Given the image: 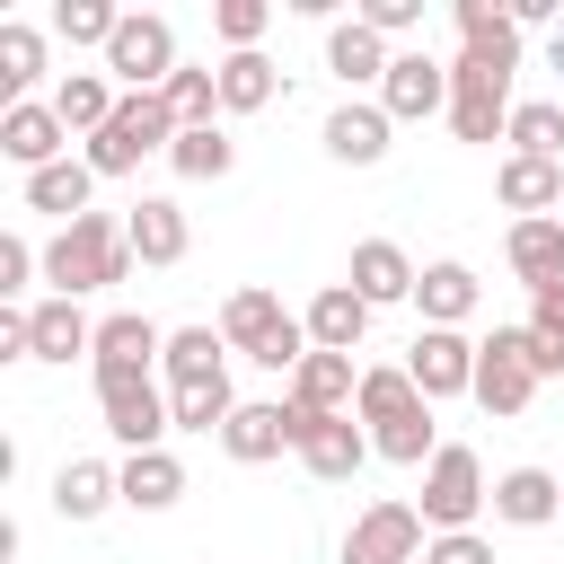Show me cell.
Returning a JSON list of instances; mask_svg holds the SVG:
<instances>
[{
	"label": "cell",
	"instance_id": "1",
	"mask_svg": "<svg viewBox=\"0 0 564 564\" xmlns=\"http://www.w3.org/2000/svg\"><path fill=\"white\" fill-rule=\"evenodd\" d=\"M352 414L370 423V449H379L388 467H432V458H441V441H432V397H423L405 370H361Z\"/></svg>",
	"mask_w": 564,
	"mask_h": 564
},
{
	"label": "cell",
	"instance_id": "2",
	"mask_svg": "<svg viewBox=\"0 0 564 564\" xmlns=\"http://www.w3.org/2000/svg\"><path fill=\"white\" fill-rule=\"evenodd\" d=\"M123 273H132V238H123L115 212H79V220L44 247V282H53V300L106 291V282H123Z\"/></svg>",
	"mask_w": 564,
	"mask_h": 564
},
{
	"label": "cell",
	"instance_id": "3",
	"mask_svg": "<svg viewBox=\"0 0 564 564\" xmlns=\"http://www.w3.org/2000/svg\"><path fill=\"white\" fill-rule=\"evenodd\" d=\"M220 344L247 352V361H264V370H300V361L317 352V344H308V317H291V308H282L273 291H256V282L220 300Z\"/></svg>",
	"mask_w": 564,
	"mask_h": 564
},
{
	"label": "cell",
	"instance_id": "4",
	"mask_svg": "<svg viewBox=\"0 0 564 564\" xmlns=\"http://www.w3.org/2000/svg\"><path fill=\"white\" fill-rule=\"evenodd\" d=\"M176 70H185V62H176V26H167L159 9H123L115 44H106V79H115L123 97H159Z\"/></svg>",
	"mask_w": 564,
	"mask_h": 564
},
{
	"label": "cell",
	"instance_id": "5",
	"mask_svg": "<svg viewBox=\"0 0 564 564\" xmlns=\"http://www.w3.org/2000/svg\"><path fill=\"white\" fill-rule=\"evenodd\" d=\"M485 502H494V485H485L476 449H467V441H441V458L423 467V502H414V511H423V529H432V538H458Z\"/></svg>",
	"mask_w": 564,
	"mask_h": 564
},
{
	"label": "cell",
	"instance_id": "6",
	"mask_svg": "<svg viewBox=\"0 0 564 564\" xmlns=\"http://www.w3.org/2000/svg\"><path fill=\"white\" fill-rule=\"evenodd\" d=\"M150 150H176V115H167V97H123V106H115V123H106L79 159H88L97 176H132Z\"/></svg>",
	"mask_w": 564,
	"mask_h": 564
},
{
	"label": "cell",
	"instance_id": "7",
	"mask_svg": "<svg viewBox=\"0 0 564 564\" xmlns=\"http://www.w3.org/2000/svg\"><path fill=\"white\" fill-rule=\"evenodd\" d=\"M282 414H291V449H300V467H308L317 485H352L361 458H379L352 414H308V405H291V397H282Z\"/></svg>",
	"mask_w": 564,
	"mask_h": 564
},
{
	"label": "cell",
	"instance_id": "8",
	"mask_svg": "<svg viewBox=\"0 0 564 564\" xmlns=\"http://www.w3.org/2000/svg\"><path fill=\"white\" fill-rule=\"evenodd\" d=\"M538 344H529V326H494L485 344H476V405L485 414H520L529 397H538Z\"/></svg>",
	"mask_w": 564,
	"mask_h": 564
},
{
	"label": "cell",
	"instance_id": "9",
	"mask_svg": "<svg viewBox=\"0 0 564 564\" xmlns=\"http://www.w3.org/2000/svg\"><path fill=\"white\" fill-rule=\"evenodd\" d=\"M97 414H106V432L141 458V449H167V432H176V414H167V397H159V379L150 370H115V379H97Z\"/></svg>",
	"mask_w": 564,
	"mask_h": 564
},
{
	"label": "cell",
	"instance_id": "10",
	"mask_svg": "<svg viewBox=\"0 0 564 564\" xmlns=\"http://www.w3.org/2000/svg\"><path fill=\"white\" fill-rule=\"evenodd\" d=\"M449 132L458 141H502L511 132V70L494 62H449Z\"/></svg>",
	"mask_w": 564,
	"mask_h": 564
},
{
	"label": "cell",
	"instance_id": "11",
	"mask_svg": "<svg viewBox=\"0 0 564 564\" xmlns=\"http://www.w3.org/2000/svg\"><path fill=\"white\" fill-rule=\"evenodd\" d=\"M423 511L414 502H370L352 529H344V564H423Z\"/></svg>",
	"mask_w": 564,
	"mask_h": 564
},
{
	"label": "cell",
	"instance_id": "12",
	"mask_svg": "<svg viewBox=\"0 0 564 564\" xmlns=\"http://www.w3.org/2000/svg\"><path fill=\"white\" fill-rule=\"evenodd\" d=\"M405 379L441 405V397H476V344L458 335V326H423L414 344H405Z\"/></svg>",
	"mask_w": 564,
	"mask_h": 564
},
{
	"label": "cell",
	"instance_id": "13",
	"mask_svg": "<svg viewBox=\"0 0 564 564\" xmlns=\"http://www.w3.org/2000/svg\"><path fill=\"white\" fill-rule=\"evenodd\" d=\"M379 106H388V123L449 115V62H432L423 44H414V53H397V62H388V79H379Z\"/></svg>",
	"mask_w": 564,
	"mask_h": 564
},
{
	"label": "cell",
	"instance_id": "14",
	"mask_svg": "<svg viewBox=\"0 0 564 564\" xmlns=\"http://www.w3.org/2000/svg\"><path fill=\"white\" fill-rule=\"evenodd\" d=\"M62 141H70V123L53 115V97H26V106H9V115H0V150H9L26 176H35V167H53V159H62Z\"/></svg>",
	"mask_w": 564,
	"mask_h": 564
},
{
	"label": "cell",
	"instance_id": "15",
	"mask_svg": "<svg viewBox=\"0 0 564 564\" xmlns=\"http://www.w3.org/2000/svg\"><path fill=\"white\" fill-rule=\"evenodd\" d=\"M388 106H361V97H344L335 115H326V159H344V167H379L388 159Z\"/></svg>",
	"mask_w": 564,
	"mask_h": 564
},
{
	"label": "cell",
	"instance_id": "16",
	"mask_svg": "<svg viewBox=\"0 0 564 564\" xmlns=\"http://www.w3.org/2000/svg\"><path fill=\"white\" fill-rule=\"evenodd\" d=\"M123 238H132L141 264H185V247H194V229H185V212H176L167 194H141V203L123 212Z\"/></svg>",
	"mask_w": 564,
	"mask_h": 564
},
{
	"label": "cell",
	"instance_id": "17",
	"mask_svg": "<svg viewBox=\"0 0 564 564\" xmlns=\"http://www.w3.org/2000/svg\"><path fill=\"white\" fill-rule=\"evenodd\" d=\"M344 282H352V291H361L370 308H388V300H414V282H423V273H414V256H405L397 238H361V247H352V273H344Z\"/></svg>",
	"mask_w": 564,
	"mask_h": 564
},
{
	"label": "cell",
	"instance_id": "18",
	"mask_svg": "<svg viewBox=\"0 0 564 564\" xmlns=\"http://www.w3.org/2000/svg\"><path fill=\"white\" fill-rule=\"evenodd\" d=\"M88 361H97V379H115V370H159V361H167V335L123 308V317H97V352H88Z\"/></svg>",
	"mask_w": 564,
	"mask_h": 564
},
{
	"label": "cell",
	"instance_id": "19",
	"mask_svg": "<svg viewBox=\"0 0 564 564\" xmlns=\"http://www.w3.org/2000/svg\"><path fill=\"white\" fill-rule=\"evenodd\" d=\"M476 300H485V282H476L458 256L423 264V282H414V308H423V326H467V317H476Z\"/></svg>",
	"mask_w": 564,
	"mask_h": 564
},
{
	"label": "cell",
	"instance_id": "20",
	"mask_svg": "<svg viewBox=\"0 0 564 564\" xmlns=\"http://www.w3.org/2000/svg\"><path fill=\"white\" fill-rule=\"evenodd\" d=\"M361 335H370V300H361L352 282H326V291L308 300V344H317V352H361Z\"/></svg>",
	"mask_w": 564,
	"mask_h": 564
},
{
	"label": "cell",
	"instance_id": "21",
	"mask_svg": "<svg viewBox=\"0 0 564 564\" xmlns=\"http://www.w3.org/2000/svg\"><path fill=\"white\" fill-rule=\"evenodd\" d=\"M352 397H361L352 352H308V361L291 370V405H308V414H352Z\"/></svg>",
	"mask_w": 564,
	"mask_h": 564
},
{
	"label": "cell",
	"instance_id": "22",
	"mask_svg": "<svg viewBox=\"0 0 564 564\" xmlns=\"http://www.w3.org/2000/svg\"><path fill=\"white\" fill-rule=\"evenodd\" d=\"M564 511V485L546 476V467H502L494 476V520H511V529H546Z\"/></svg>",
	"mask_w": 564,
	"mask_h": 564
},
{
	"label": "cell",
	"instance_id": "23",
	"mask_svg": "<svg viewBox=\"0 0 564 564\" xmlns=\"http://www.w3.org/2000/svg\"><path fill=\"white\" fill-rule=\"evenodd\" d=\"M502 256H511V273H520L529 291H555V282H564V220H555V212H546V220H511Z\"/></svg>",
	"mask_w": 564,
	"mask_h": 564
},
{
	"label": "cell",
	"instance_id": "24",
	"mask_svg": "<svg viewBox=\"0 0 564 564\" xmlns=\"http://www.w3.org/2000/svg\"><path fill=\"white\" fill-rule=\"evenodd\" d=\"M458 44H467V62L520 70V26H511V9H494V0H458Z\"/></svg>",
	"mask_w": 564,
	"mask_h": 564
},
{
	"label": "cell",
	"instance_id": "25",
	"mask_svg": "<svg viewBox=\"0 0 564 564\" xmlns=\"http://www.w3.org/2000/svg\"><path fill=\"white\" fill-rule=\"evenodd\" d=\"M494 194H502L520 220H546V212L564 203V167H555V159H520V150H511V159H502V176H494Z\"/></svg>",
	"mask_w": 564,
	"mask_h": 564
},
{
	"label": "cell",
	"instance_id": "26",
	"mask_svg": "<svg viewBox=\"0 0 564 564\" xmlns=\"http://www.w3.org/2000/svg\"><path fill=\"white\" fill-rule=\"evenodd\" d=\"M88 194H97V167H88V159H53V167L26 176V212H53L62 229L88 212Z\"/></svg>",
	"mask_w": 564,
	"mask_h": 564
},
{
	"label": "cell",
	"instance_id": "27",
	"mask_svg": "<svg viewBox=\"0 0 564 564\" xmlns=\"http://www.w3.org/2000/svg\"><path fill=\"white\" fill-rule=\"evenodd\" d=\"M220 449H229L238 467H264V458L291 449V414H282V405H238V414L220 423Z\"/></svg>",
	"mask_w": 564,
	"mask_h": 564
},
{
	"label": "cell",
	"instance_id": "28",
	"mask_svg": "<svg viewBox=\"0 0 564 564\" xmlns=\"http://www.w3.org/2000/svg\"><path fill=\"white\" fill-rule=\"evenodd\" d=\"M106 502H123V467H106V458H70V467L53 476V511H62V520H97Z\"/></svg>",
	"mask_w": 564,
	"mask_h": 564
},
{
	"label": "cell",
	"instance_id": "29",
	"mask_svg": "<svg viewBox=\"0 0 564 564\" xmlns=\"http://www.w3.org/2000/svg\"><path fill=\"white\" fill-rule=\"evenodd\" d=\"M26 326H35V361H79V352H97V326L79 317V300H35Z\"/></svg>",
	"mask_w": 564,
	"mask_h": 564
},
{
	"label": "cell",
	"instance_id": "30",
	"mask_svg": "<svg viewBox=\"0 0 564 564\" xmlns=\"http://www.w3.org/2000/svg\"><path fill=\"white\" fill-rule=\"evenodd\" d=\"M159 370H167V388H203V379H229V344H220V326H176Z\"/></svg>",
	"mask_w": 564,
	"mask_h": 564
},
{
	"label": "cell",
	"instance_id": "31",
	"mask_svg": "<svg viewBox=\"0 0 564 564\" xmlns=\"http://www.w3.org/2000/svg\"><path fill=\"white\" fill-rule=\"evenodd\" d=\"M388 62H397V53H388V35H370L361 18H344V26L326 35V70H335L344 88H361V79H388Z\"/></svg>",
	"mask_w": 564,
	"mask_h": 564
},
{
	"label": "cell",
	"instance_id": "32",
	"mask_svg": "<svg viewBox=\"0 0 564 564\" xmlns=\"http://www.w3.org/2000/svg\"><path fill=\"white\" fill-rule=\"evenodd\" d=\"M115 106H123V97H115V79H106V70H70V79L53 88V115H62L70 132H88V141L115 123Z\"/></svg>",
	"mask_w": 564,
	"mask_h": 564
},
{
	"label": "cell",
	"instance_id": "33",
	"mask_svg": "<svg viewBox=\"0 0 564 564\" xmlns=\"http://www.w3.org/2000/svg\"><path fill=\"white\" fill-rule=\"evenodd\" d=\"M273 97H282V70L264 53H229L220 62V115H264Z\"/></svg>",
	"mask_w": 564,
	"mask_h": 564
},
{
	"label": "cell",
	"instance_id": "34",
	"mask_svg": "<svg viewBox=\"0 0 564 564\" xmlns=\"http://www.w3.org/2000/svg\"><path fill=\"white\" fill-rule=\"evenodd\" d=\"M123 502H132V511H167V502H185V467H176V449H141V458H123Z\"/></svg>",
	"mask_w": 564,
	"mask_h": 564
},
{
	"label": "cell",
	"instance_id": "35",
	"mask_svg": "<svg viewBox=\"0 0 564 564\" xmlns=\"http://www.w3.org/2000/svg\"><path fill=\"white\" fill-rule=\"evenodd\" d=\"M167 167H176V176H194V185H212V176H229V167H238V141H229L220 123H185V132H176V150H167Z\"/></svg>",
	"mask_w": 564,
	"mask_h": 564
},
{
	"label": "cell",
	"instance_id": "36",
	"mask_svg": "<svg viewBox=\"0 0 564 564\" xmlns=\"http://www.w3.org/2000/svg\"><path fill=\"white\" fill-rule=\"evenodd\" d=\"M520 159H564V106L555 97H529V106H511V132H502Z\"/></svg>",
	"mask_w": 564,
	"mask_h": 564
},
{
	"label": "cell",
	"instance_id": "37",
	"mask_svg": "<svg viewBox=\"0 0 564 564\" xmlns=\"http://www.w3.org/2000/svg\"><path fill=\"white\" fill-rule=\"evenodd\" d=\"M167 414H176V432H212L220 441V423L238 414V397H229V379H203V388H167Z\"/></svg>",
	"mask_w": 564,
	"mask_h": 564
},
{
	"label": "cell",
	"instance_id": "38",
	"mask_svg": "<svg viewBox=\"0 0 564 564\" xmlns=\"http://www.w3.org/2000/svg\"><path fill=\"white\" fill-rule=\"evenodd\" d=\"M35 79H44V35L35 26H0V88H9V106H26Z\"/></svg>",
	"mask_w": 564,
	"mask_h": 564
},
{
	"label": "cell",
	"instance_id": "39",
	"mask_svg": "<svg viewBox=\"0 0 564 564\" xmlns=\"http://www.w3.org/2000/svg\"><path fill=\"white\" fill-rule=\"evenodd\" d=\"M159 97H167L176 132H185V123H220V70H194V62H185V70H176Z\"/></svg>",
	"mask_w": 564,
	"mask_h": 564
},
{
	"label": "cell",
	"instance_id": "40",
	"mask_svg": "<svg viewBox=\"0 0 564 564\" xmlns=\"http://www.w3.org/2000/svg\"><path fill=\"white\" fill-rule=\"evenodd\" d=\"M115 26H123V9H106V0H62V9H53V35H62V44H97V53H106Z\"/></svg>",
	"mask_w": 564,
	"mask_h": 564
},
{
	"label": "cell",
	"instance_id": "41",
	"mask_svg": "<svg viewBox=\"0 0 564 564\" xmlns=\"http://www.w3.org/2000/svg\"><path fill=\"white\" fill-rule=\"evenodd\" d=\"M529 344H538V370L555 379L564 370V282L555 291H529Z\"/></svg>",
	"mask_w": 564,
	"mask_h": 564
},
{
	"label": "cell",
	"instance_id": "42",
	"mask_svg": "<svg viewBox=\"0 0 564 564\" xmlns=\"http://www.w3.org/2000/svg\"><path fill=\"white\" fill-rule=\"evenodd\" d=\"M212 26H220V44H229V53H256V35L273 26V9H264V0H220V9H212Z\"/></svg>",
	"mask_w": 564,
	"mask_h": 564
},
{
	"label": "cell",
	"instance_id": "43",
	"mask_svg": "<svg viewBox=\"0 0 564 564\" xmlns=\"http://www.w3.org/2000/svg\"><path fill=\"white\" fill-rule=\"evenodd\" d=\"M352 18H361L370 35H414V26H423V0H361Z\"/></svg>",
	"mask_w": 564,
	"mask_h": 564
},
{
	"label": "cell",
	"instance_id": "44",
	"mask_svg": "<svg viewBox=\"0 0 564 564\" xmlns=\"http://www.w3.org/2000/svg\"><path fill=\"white\" fill-rule=\"evenodd\" d=\"M35 264H44V256H35V247H26V238H18V229H9V238H0V300H18V291H26V273H35Z\"/></svg>",
	"mask_w": 564,
	"mask_h": 564
},
{
	"label": "cell",
	"instance_id": "45",
	"mask_svg": "<svg viewBox=\"0 0 564 564\" xmlns=\"http://www.w3.org/2000/svg\"><path fill=\"white\" fill-rule=\"evenodd\" d=\"M423 564H494V546H485L476 529H458V538H432V546H423Z\"/></svg>",
	"mask_w": 564,
	"mask_h": 564
},
{
	"label": "cell",
	"instance_id": "46",
	"mask_svg": "<svg viewBox=\"0 0 564 564\" xmlns=\"http://www.w3.org/2000/svg\"><path fill=\"white\" fill-rule=\"evenodd\" d=\"M555 70H564V26H555Z\"/></svg>",
	"mask_w": 564,
	"mask_h": 564
}]
</instances>
